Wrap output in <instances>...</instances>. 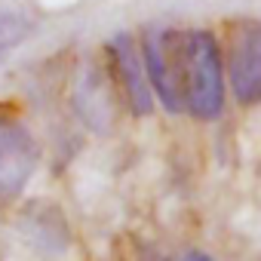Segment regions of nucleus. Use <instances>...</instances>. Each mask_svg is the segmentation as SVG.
<instances>
[{"label":"nucleus","instance_id":"obj_4","mask_svg":"<svg viewBox=\"0 0 261 261\" xmlns=\"http://www.w3.org/2000/svg\"><path fill=\"white\" fill-rule=\"evenodd\" d=\"M227 80L237 105L246 108L261 101V25L237 31L227 62Z\"/></svg>","mask_w":261,"mask_h":261},{"label":"nucleus","instance_id":"obj_1","mask_svg":"<svg viewBox=\"0 0 261 261\" xmlns=\"http://www.w3.org/2000/svg\"><path fill=\"white\" fill-rule=\"evenodd\" d=\"M178 89L181 105L194 120H218L224 111V68L221 46L212 31L178 34Z\"/></svg>","mask_w":261,"mask_h":261},{"label":"nucleus","instance_id":"obj_3","mask_svg":"<svg viewBox=\"0 0 261 261\" xmlns=\"http://www.w3.org/2000/svg\"><path fill=\"white\" fill-rule=\"evenodd\" d=\"M37 169V142L25 123L0 114V197H19Z\"/></svg>","mask_w":261,"mask_h":261},{"label":"nucleus","instance_id":"obj_7","mask_svg":"<svg viewBox=\"0 0 261 261\" xmlns=\"http://www.w3.org/2000/svg\"><path fill=\"white\" fill-rule=\"evenodd\" d=\"M178 261H215V258H209L206 252H200V249H191V252H185Z\"/></svg>","mask_w":261,"mask_h":261},{"label":"nucleus","instance_id":"obj_5","mask_svg":"<svg viewBox=\"0 0 261 261\" xmlns=\"http://www.w3.org/2000/svg\"><path fill=\"white\" fill-rule=\"evenodd\" d=\"M108 49H111L114 68H117L120 86L126 92L129 111H133L136 117H148L154 111V92H151V83L145 77V65H142V53H139L136 40L129 34H117L108 43Z\"/></svg>","mask_w":261,"mask_h":261},{"label":"nucleus","instance_id":"obj_6","mask_svg":"<svg viewBox=\"0 0 261 261\" xmlns=\"http://www.w3.org/2000/svg\"><path fill=\"white\" fill-rule=\"evenodd\" d=\"M28 31H31V19L22 10L0 4V53L19 46L28 37Z\"/></svg>","mask_w":261,"mask_h":261},{"label":"nucleus","instance_id":"obj_2","mask_svg":"<svg viewBox=\"0 0 261 261\" xmlns=\"http://www.w3.org/2000/svg\"><path fill=\"white\" fill-rule=\"evenodd\" d=\"M139 53L154 98H160V105L169 114L185 111L181 89H178V34H169L163 28H148Z\"/></svg>","mask_w":261,"mask_h":261}]
</instances>
